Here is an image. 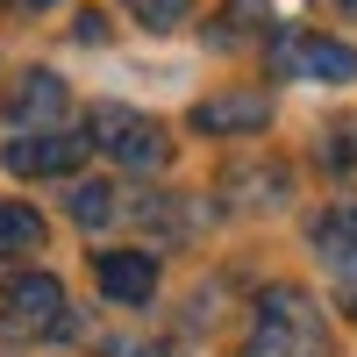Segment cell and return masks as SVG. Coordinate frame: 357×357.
Instances as JSON below:
<instances>
[{"label":"cell","mask_w":357,"mask_h":357,"mask_svg":"<svg viewBox=\"0 0 357 357\" xmlns=\"http://www.w3.org/2000/svg\"><path fill=\"white\" fill-rule=\"evenodd\" d=\"M264 122H272V100L264 93H207L193 107L200 136H264Z\"/></svg>","instance_id":"cell-7"},{"label":"cell","mask_w":357,"mask_h":357,"mask_svg":"<svg viewBox=\"0 0 357 357\" xmlns=\"http://www.w3.org/2000/svg\"><path fill=\"white\" fill-rule=\"evenodd\" d=\"M93 151V136H72V129H22L15 143H8V172L15 178H72L79 172V158Z\"/></svg>","instance_id":"cell-5"},{"label":"cell","mask_w":357,"mask_h":357,"mask_svg":"<svg viewBox=\"0 0 357 357\" xmlns=\"http://www.w3.org/2000/svg\"><path fill=\"white\" fill-rule=\"evenodd\" d=\"M43 250V215L22 200H0V257H36Z\"/></svg>","instance_id":"cell-11"},{"label":"cell","mask_w":357,"mask_h":357,"mask_svg":"<svg viewBox=\"0 0 357 357\" xmlns=\"http://www.w3.org/2000/svg\"><path fill=\"white\" fill-rule=\"evenodd\" d=\"M272 72L279 79H307V86H350L357 79V50L336 36H314V29H286L272 36Z\"/></svg>","instance_id":"cell-4"},{"label":"cell","mask_w":357,"mask_h":357,"mask_svg":"<svg viewBox=\"0 0 357 357\" xmlns=\"http://www.w3.org/2000/svg\"><path fill=\"white\" fill-rule=\"evenodd\" d=\"M86 136H93V151H107L122 172H165V158H172L165 122H151V114H136L122 100H100L86 114Z\"/></svg>","instance_id":"cell-3"},{"label":"cell","mask_w":357,"mask_h":357,"mask_svg":"<svg viewBox=\"0 0 357 357\" xmlns=\"http://www.w3.org/2000/svg\"><path fill=\"white\" fill-rule=\"evenodd\" d=\"M57 114H65V79L57 72H22L8 86V122L15 129H50Z\"/></svg>","instance_id":"cell-8"},{"label":"cell","mask_w":357,"mask_h":357,"mask_svg":"<svg viewBox=\"0 0 357 357\" xmlns=\"http://www.w3.org/2000/svg\"><path fill=\"white\" fill-rule=\"evenodd\" d=\"M0 336L8 343H50V336H72V307H65V286L50 272H22L0 286Z\"/></svg>","instance_id":"cell-2"},{"label":"cell","mask_w":357,"mask_h":357,"mask_svg":"<svg viewBox=\"0 0 357 357\" xmlns=\"http://www.w3.org/2000/svg\"><path fill=\"white\" fill-rule=\"evenodd\" d=\"M243 357H329V321H321L314 293L301 286H272L250 314Z\"/></svg>","instance_id":"cell-1"},{"label":"cell","mask_w":357,"mask_h":357,"mask_svg":"<svg viewBox=\"0 0 357 357\" xmlns=\"http://www.w3.org/2000/svg\"><path fill=\"white\" fill-rule=\"evenodd\" d=\"M22 8H29V15H43V8H57V0H22Z\"/></svg>","instance_id":"cell-14"},{"label":"cell","mask_w":357,"mask_h":357,"mask_svg":"<svg viewBox=\"0 0 357 357\" xmlns=\"http://www.w3.org/2000/svg\"><path fill=\"white\" fill-rule=\"evenodd\" d=\"M314 257L329 264L336 279H357V200L329 207V215L314 222Z\"/></svg>","instance_id":"cell-9"},{"label":"cell","mask_w":357,"mask_h":357,"mask_svg":"<svg viewBox=\"0 0 357 357\" xmlns=\"http://www.w3.org/2000/svg\"><path fill=\"white\" fill-rule=\"evenodd\" d=\"M93 286L107 293L114 307H143L158 293V257L151 250H100L93 257Z\"/></svg>","instance_id":"cell-6"},{"label":"cell","mask_w":357,"mask_h":357,"mask_svg":"<svg viewBox=\"0 0 357 357\" xmlns=\"http://www.w3.org/2000/svg\"><path fill=\"white\" fill-rule=\"evenodd\" d=\"M122 8H129V15L143 22V29H158V36H172V29H178V22L193 15V0H122Z\"/></svg>","instance_id":"cell-13"},{"label":"cell","mask_w":357,"mask_h":357,"mask_svg":"<svg viewBox=\"0 0 357 357\" xmlns=\"http://www.w3.org/2000/svg\"><path fill=\"white\" fill-rule=\"evenodd\" d=\"M336 8H343V15H357V0H336Z\"/></svg>","instance_id":"cell-15"},{"label":"cell","mask_w":357,"mask_h":357,"mask_svg":"<svg viewBox=\"0 0 357 357\" xmlns=\"http://www.w3.org/2000/svg\"><path fill=\"white\" fill-rule=\"evenodd\" d=\"M114 215H122V200H114L107 178H72V222L79 229H107Z\"/></svg>","instance_id":"cell-12"},{"label":"cell","mask_w":357,"mask_h":357,"mask_svg":"<svg viewBox=\"0 0 357 357\" xmlns=\"http://www.w3.org/2000/svg\"><path fill=\"white\" fill-rule=\"evenodd\" d=\"M350 314H357V301H350Z\"/></svg>","instance_id":"cell-16"},{"label":"cell","mask_w":357,"mask_h":357,"mask_svg":"<svg viewBox=\"0 0 357 357\" xmlns=\"http://www.w3.org/2000/svg\"><path fill=\"white\" fill-rule=\"evenodd\" d=\"M264 22H272V0H229V8L215 15V29H207V43H215V50H236V43L264 36Z\"/></svg>","instance_id":"cell-10"}]
</instances>
